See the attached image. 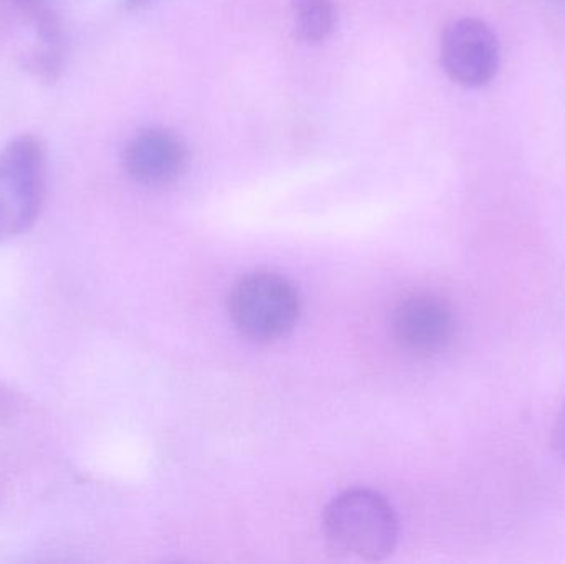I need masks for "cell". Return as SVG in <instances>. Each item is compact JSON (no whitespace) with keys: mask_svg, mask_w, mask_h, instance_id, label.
I'll return each mask as SVG.
<instances>
[{"mask_svg":"<svg viewBox=\"0 0 565 564\" xmlns=\"http://www.w3.org/2000/svg\"><path fill=\"white\" fill-rule=\"evenodd\" d=\"M324 532L334 552L377 562L394 552L398 522L384 497L372 490L355 489L329 503Z\"/></svg>","mask_w":565,"mask_h":564,"instance_id":"cell-1","label":"cell"},{"mask_svg":"<svg viewBox=\"0 0 565 564\" xmlns=\"http://www.w3.org/2000/svg\"><path fill=\"white\" fill-rule=\"evenodd\" d=\"M46 194V155L40 139L19 136L0 151V237L39 219Z\"/></svg>","mask_w":565,"mask_h":564,"instance_id":"cell-2","label":"cell"},{"mask_svg":"<svg viewBox=\"0 0 565 564\" xmlns=\"http://www.w3.org/2000/svg\"><path fill=\"white\" fill-rule=\"evenodd\" d=\"M228 308L232 321L244 337L258 343H270L295 328L301 300L288 278L258 272L235 285Z\"/></svg>","mask_w":565,"mask_h":564,"instance_id":"cell-3","label":"cell"},{"mask_svg":"<svg viewBox=\"0 0 565 564\" xmlns=\"http://www.w3.org/2000/svg\"><path fill=\"white\" fill-rule=\"evenodd\" d=\"M441 62L458 85L480 88L493 79L500 65L497 36L481 20H457L441 39Z\"/></svg>","mask_w":565,"mask_h":564,"instance_id":"cell-4","label":"cell"},{"mask_svg":"<svg viewBox=\"0 0 565 564\" xmlns=\"http://www.w3.org/2000/svg\"><path fill=\"white\" fill-rule=\"evenodd\" d=\"M455 328V315L447 301L428 294L402 301L392 320L397 343L418 357L444 351L454 340Z\"/></svg>","mask_w":565,"mask_h":564,"instance_id":"cell-5","label":"cell"},{"mask_svg":"<svg viewBox=\"0 0 565 564\" xmlns=\"http://www.w3.org/2000/svg\"><path fill=\"white\" fill-rule=\"evenodd\" d=\"M122 164L129 178L138 184L161 188L184 172L188 151L164 129H142L126 142Z\"/></svg>","mask_w":565,"mask_h":564,"instance_id":"cell-6","label":"cell"},{"mask_svg":"<svg viewBox=\"0 0 565 564\" xmlns=\"http://www.w3.org/2000/svg\"><path fill=\"white\" fill-rule=\"evenodd\" d=\"M292 26L305 42H321L335 25L332 0H292Z\"/></svg>","mask_w":565,"mask_h":564,"instance_id":"cell-7","label":"cell"},{"mask_svg":"<svg viewBox=\"0 0 565 564\" xmlns=\"http://www.w3.org/2000/svg\"><path fill=\"white\" fill-rule=\"evenodd\" d=\"M553 444L557 456L565 460V404L557 416L556 426H554Z\"/></svg>","mask_w":565,"mask_h":564,"instance_id":"cell-8","label":"cell"},{"mask_svg":"<svg viewBox=\"0 0 565 564\" xmlns=\"http://www.w3.org/2000/svg\"><path fill=\"white\" fill-rule=\"evenodd\" d=\"M23 9L29 10V12H35L36 17L42 15V23L46 25V30H49L50 35H53V22L49 15L43 13V0H17Z\"/></svg>","mask_w":565,"mask_h":564,"instance_id":"cell-9","label":"cell"},{"mask_svg":"<svg viewBox=\"0 0 565 564\" xmlns=\"http://www.w3.org/2000/svg\"><path fill=\"white\" fill-rule=\"evenodd\" d=\"M146 0H128V7H139L141 3H145Z\"/></svg>","mask_w":565,"mask_h":564,"instance_id":"cell-10","label":"cell"}]
</instances>
